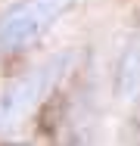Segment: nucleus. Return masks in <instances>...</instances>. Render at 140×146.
<instances>
[{
  "instance_id": "f257e3e1",
  "label": "nucleus",
  "mask_w": 140,
  "mask_h": 146,
  "mask_svg": "<svg viewBox=\"0 0 140 146\" xmlns=\"http://www.w3.org/2000/svg\"><path fill=\"white\" fill-rule=\"evenodd\" d=\"M75 59H78L75 50H56L28 72H22L13 84H6V90L0 93V134H9L19 124H25L65 81Z\"/></svg>"
},
{
  "instance_id": "f03ea898",
  "label": "nucleus",
  "mask_w": 140,
  "mask_h": 146,
  "mask_svg": "<svg viewBox=\"0 0 140 146\" xmlns=\"http://www.w3.org/2000/svg\"><path fill=\"white\" fill-rule=\"evenodd\" d=\"M78 0H19L0 16V53H22L34 47L56 22L75 9Z\"/></svg>"
},
{
  "instance_id": "7ed1b4c3",
  "label": "nucleus",
  "mask_w": 140,
  "mask_h": 146,
  "mask_svg": "<svg viewBox=\"0 0 140 146\" xmlns=\"http://www.w3.org/2000/svg\"><path fill=\"white\" fill-rule=\"evenodd\" d=\"M115 84H118V93L125 100H134L140 87V56H137V44H128L125 56L118 62V75H115Z\"/></svg>"
}]
</instances>
